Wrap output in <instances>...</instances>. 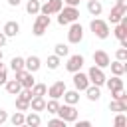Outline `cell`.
Instances as JSON below:
<instances>
[{
	"label": "cell",
	"instance_id": "obj_1",
	"mask_svg": "<svg viewBox=\"0 0 127 127\" xmlns=\"http://www.w3.org/2000/svg\"><path fill=\"white\" fill-rule=\"evenodd\" d=\"M77 18H79L77 6H62V10L58 12V24L60 26H69L71 22H77Z\"/></svg>",
	"mask_w": 127,
	"mask_h": 127
},
{
	"label": "cell",
	"instance_id": "obj_2",
	"mask_svg": "<svg viewBox=\"0 0 127 127\" xmlns=\"http://www.w3.org/2000/svg\"><path fill=\"white\" fill-rule=\"evenodd\" d=\"M89 30H91L93 36L99 38V40L109 38V24H107L105 20H101V18H93V20L89 22Z\"/></svg>",
	"mask_w": 127,
	"mask_h": 127
},
{
	"label": "cell",
	"instance_id": "obj_3",
	"mask_svg": "<svg viewBox=\"0 0 127 127\" xmlns=\"http://www.w3.org/2000/svg\"><path fill=\"white\" fill-rule=\"evenodd\" d=\"M50 16H46V14H40V16H36V22H34V28H32V34L36 36V38H42L46 32H48V28H50Z\"/></svg>",
	"mask_w": 127,
	"mask_h": 127
},
{
	"label": "cell",
	"instance_id": "obj_4",
	"mask_svg": "<svg viewBox=\"0 0 127 127\" xmlns=\"http://www.w3.org/2000/svg\"><path fill=\"white\" fill-rule=\"evenodd\" d=\"M56 115L62 117L65 123H75V119H77V109H75V105L64 103V105L58 107V113H56Z\"/></svg>",
	"mask_w": 127,
	"mask_h": 127
},
{
	"label": "cell",
	"instance_id": "obj_5",
	"mask_svg": "<svg viewBox=\"0 0 127 127\" xmlns=\"http://www.w3.org/2000/svg\"><path fill=\"white\" fill-rule=\"evenodd\" d=\"M83 40V26L77 22H71L67 28V42L69 44H79Z\"/></svg>",
	"mask_w": 127,
	"mask_h": 127
},
{
	"label": "cell",
	"instance_id": "obj_6",
	"mask_svg": "<svg viewBox=\"0 0 127 127\" xmlns=\"http://www.w3.org/2000/svg\"><path fill=\"white\" fill-rule=\"evenodd\" d=\"M87 79H89V83H93V85H103L105 83V73H103V69L101 67H97V65H91L89 67V71H87Z\"/></svg>",
	"mask_w": 127,
	"mask_h": 127
},
{
	"label": "cell",
	"instance_id": "obj_7",
	"mask_svg": "<svg viewBox=\"0 0 127 127\" xmlns=\"http://www.w3.org/2000/svg\"><path fill=\"white\" fill-rule=\"evenodd\" d=\"M64 6V0H46L42 6H40V14H46V16H52V14H58Z\"/></svg>",
	"mask_w": 127,
	"mask_h": 127
},
{
	"label": "cell",
	"instance_id": "obj_8",
	"mask_svg": "<svg viewBox=\"0 0 127 127\" xmlns=\"http://www.w3.org/2000/svg\"><path fill=\"white\" fill-rule=\"evenodd\" d=\"M83 56L81 54H73V56H69L67 58V64H65V69L69 71V73H75V71H79L81 67H83Z\"/></svg>",
	"mask_w": 127,
	"mask_h": 127
},
{
	"label": "cell",
	"instance_id": "obj_9",
	"mask_svg": "<svg viewBox=\"0 0 127 127\" xmlns=\"http://www.w3.org/2000/svg\"><path fill=\"white\" fill-rule=\"evenodd\" d=\"M14 73H16V79L22 83V87H32V85L36 83L34 73L28 71V69H18V71H14Z\"/></svg>",
	"mask_w": 127,
	"mask_h": 127
},
{
	"label": "cell",
	"instance_id": "obj_10",
	"mask_svg": "<svg viewBox=\"0 0 127 127\" xmlns=\"http://www.w3.org/2000/svg\"><path fill=\"white\" fill-rule=\"evenodd\" d=\"M65 89H67L65 83H64L62 79H58V81H54V83L48 87V93H46V95H50L52 99H62V95H64Z\"/></svg>",
	"mask_w": 127,
	"mask_h": 127
},
{
	"label": "cell",
	"instance_id": "obj_11",
	"mask_svg": "<svg viewBox=\"0 0 127 127\" xmlns=\"http://www.w3.org/2000/svg\"><path fill=\"white\" fill-rule=\"evenodd\" d=\"M109 62H111V58H109V54L105 52V50H97V52H93V64L97 65V67H109Z\"/></svg>",
	"mask_w": 127,
	"mask_h": 127
},
{
	"label": "cell",
	"instance_id": "obj_12",
	"mask_svg": "<svg viewBox=\"0 0 127 127\" xmlns=\"http://www.w3.org/2000/svg\"><path fill=\"white\" fill-rule=\"evenodd\" d=\"M89 85V79H87V73H81V69L79 71H75L73 73V87L77 89V91H85V87Z\"/></svg>",
	"mask_w": 127,
	"mask_h": 127
},
{
	"label": "cell",
	"instance_id": "obj_13",
	"mask_svg": "<svg viewBox=\"0 0 127 127\" xmlns=\"http://www.w3.org/2000/svg\"><path fill=\"white\" fill-rule=\"evenodd\" d=\"M40 67H42V60H40L38 56H28V58H24V69L36 73Z\"/></svg>",
	"mask_w": 127,
	"mask_h": 127
},
{
	"label": "cell",
	"instance_id": "obj_14",
	"mask_svg": "<svg viewBox=\"0 0 127 127\" xmlns=\"http://www.w3.org/2000/svg\"><path fill=\"white\" fill-rule=\"evenodd\" d=\"M125 14H127V6H119V4H115V6L111 8V12H109V22H111V24H117Z\"/></svg>",
	"mask_w": 127,
	"mask_h": 127
},
{
	"label": "cell",
	"instance_id": "obj_15",
	"mask_svg": "<svg viewBox=\"0 0 127 127\" xmlns=\"http://www.w3.org/2000/svg\"><path fill=\"white\" fill-rule=\"evenodd\" d=\"M2 32L6 34V38H16V36L20 34V24H18L16 20H8V22L4 24Z\"/></svg>",
	"mask_w": 127,
	"mask_h": 127
},
{
	"label": "cell",
	"instance_id": "obj_16",
	"mask_svg": "<svg viewBox=\"0 0 127 127\" xmlns=\"http://www.w3.org/2000/svg\"><path fill=\"white\" fill-rule=\"evenodd\" d=\"M85 95H87V99H89V101H99V97H101V87H99V85L89 83V85L85 87Z\"/></svg>",
	"mask_w": 127,
	"mask_h": 127
},
{
	"label": "cell",
	"instance_id": "obj_17",
	"mask_svg": "<svg viewBox=\"0 0 127 127\" xmlns=\"http://www.w3.org/2000/svg\"><path fill=\"white\" fill-rule=\"evenodd\" d=\"M103 85H107V89H109V91L123 89V79H121V75H113V77L105 79V83H103Z\"/></svg>",
	"mask_w": 127,
	"mask_h": 127
},
{
	"label": "cell",
	"instance_id": "obj_18",
	"mask_svg": "<svg viewBox=\"0 0 127 127\" xmlns=\"http://www.w3.org/2000/svg\"><path fill=\"white\" fill-rule=\"evenodd\" d=\"M64 103H69V105H75L79 101V91L77 89H65L64 91Z\"/></svg>",
	"mask_w": 127,
	"mask_h": 127
},
{
	"label": "cell",
	"instance_id": "obj_19",
	"mask_svg": "<svg viewBox=\"0 0 127 127\" xmlns=\"http://www.w3.org/2000/svg\"><path fill=\"white\" fill-rule=\"evenodd\" d=\"M109 67H111V73H113V75H123V73L127 71V64H125V62H119V60L109 62Z\"/></svg>",
	"mask_w": 127,
	"mask_h": 127
},
{
	"label": "cell",
	"instance_id": "obj_20",
	"mask_svg": "<svg viewBox=\"0 0 127 127\" xmlns=\"http://www.w3.org/2000/svg\"><path fill=\"white\" fill-rule=\"evenodd\" d=\"M4 87H6V91H8L10 95H18V91L22 89V83H20L18 79H6Z\"/></svg>",
	"mask_w": 127,
	"mask_h": 127
},
{
	"label": "cell",
	"instance_id": "obj_21",
	"mask_svg": "<svg viewBox=\"0 0 127 127\" xmlns=\"http://www.w3.org/2000/svg\"><path fill=\"white\" fill-rule=\"evenodd\" d=\"M40 123H42V117H40V113H38V111H32L30 115H26V117H24V125L38 127Z\"/></svg>",
	"mask_w": 127,
	"mask_h": 127
},
{
	"label": "cell",
	"instance_id": "obj_22",
	"mask_svg": "<svg viewBox=\"0 0 127 127\" xmlns=\"http://www.w3.org/2000/svg\"><path fill=\"white\" fill-rule=\"evenodd\" d=\"M87 12H89L91 16H99V14L103 12L101 2H99V0H87Z\"/></svg>",
	"mask_w": 127,
	"mask_h": 127
},
{
	"label": "cell",
	"instance_id": "obj_23",
	"mask_svg": "<svg viewBox=\"0 0 127 127\" xmlns=\"http://www.w3.org/2000/svg\"><path fill=\"white\" fill-rule=\"evenodd\" d=\"M30 109L32 111H46V99L44 97H32L30 99Z\"/></svg>",
	"mask_w": 127,
	"mask_h": 127
},
{
	"label": "cell",
	"instance_id": "obj_24",
	"mask_svg": "<svg viewBox=\"0 0 127 127\" xmlns=\"http://www.w3.org/2000/svg\"><path fill=\"white\" fill-rule=\"evenodd\" d=\"M109 109L115 113H125L127 111V101H119V99H111L109 101Z\"/></svg>",
	"mask_w": 127,
	"mask_h": 127
},
{
	"label": "cell",
	"instance_id": "obj_25",
	"mask_svg": "<svg viewBox=\"0 0 127 127\" xmlns=\"http://www.w3.org/2000/svg\"><path fill=\"white\" fill-rule=\"evenodd\" d=\"M30 89H32V97H44L48 93V85L46 83H34Z\"/></svg>",
	"mask_w": 127,
	"mask_h": 127
},
{
	"label": "cell",
	"instance_id": "obj_26",
	"mask_svg": "<svg viewBox=\"0 0 127 127\" xmlns=\"http://www.w3.org/2000/svg\"><path fill=\"white\" fill-rule=\"evenodd\" d=\"M40 6H42V2L40 0H28V4H26V12L28 14H40Z\"/></svg>",
	"mask_w": 127,
	"mask_h": 127
},
{
	"label": "cell",
	"instance_id": "obj_27",
	"mask_svg": "<svg viewBox=\"0 0 127 127\" xmlns=\"http://www.w3.org/2000/svg\"><path fill=\"white\" fill-rule=\"evenodd\" d=\"M24 117H26L24 111H16L12 117H8V121H10L14 127H20V125H24Z\"/></svg>",
	"mask_w": 127,
	"mask_h": 127
},
{
	"label": "cell",
	"instance_id": "obj_28",
	"mask_svg": "<svg viewBox=\"0 0 127 127\" xmlns=\"http://www.w3.org/2000/svg\"><path fill=\"white\" fill-rule=\"evenodd\" d=\"M58 107H60V101H58V99H52V97H50V101H46V111H48V113L56 115V113H58Z\"/></svg>",
	"mask_w": 127,
	"mask_h": 127
},
{
	"label": "cell",
	"instance_id": "obj_29",
	"mask_svg": "<svg viewBox=\"0 0 127 127\" xmlns=\"http://www.w3.org/2000/svg\"><path fill=\"white\" fill-rule=\"evenodd\" d=\"M54 54H56V56H60V58H65V56L69 54V48H67L65 44H56V48H54Z\"/></svg>",
	"mask_w": 127,
	"mask_h": 127
},
{
	"label": "cell",
	"instance_id": "obj_30",
	"mask_svg": "<svg viewBox=\"0 0 127 127\" xmlns=\"http://www.w3.org/2000/svg\"><path fill=\"white\" fill-rule=\"evenodd\" d=\"M60 60H62V58L56 56V54H54V56H48V62H46V64H48V69H58V67H60Z\"/></svg>",
	"mask_w": 127,
	"mask_h": 127
},
{
	"label": "cell",
	"instance_id": "obj_31",
	"mask_svg": "<svg viewBox=\"0 0 127 127\" xmlns=\"http://www.w3.org/2000/svg\"><path fill=\"white\" fill-rule=\"evenodd\" d=\"M10 67H12L14 71H18V69H24V58H20V56L12 58V60H10Z\"/></svg>",
	"mask_w": 127,
	"mask_h": 127
},
{
	"label": "cell",
	"instance_id": "obj_32",
	"mask_svg": "<svg viewBox=\"0 0 127 127\" xmlns=\"http://www.w3.org/2000/svg\"><path fill=\"white\" fill-rule=\"evenodd\" d=\"M16 109L18 111H28L30 109V101H26L22 97H16Z\"/></svg>",
	"mask_w": 127,
	"mask_h": 127
},
{
	"label": "cell",
	"instance_id": "obj_33",
	"mask_svg": "<svg viewBox=\"0 0 127 127\" xmlns=\"http://www.w3.org/2000/svg\"><path fill=\"white\" fill-rule=\"evenodd\" d=\"M6 79H8V69H6V65L0 62V85H4Z\"/></svg>",
	"mask_w": 127,
	"mask_h": 127
},
{
	"label": "cell",
	"instance_id": "obj_34",
	"mask_svg": "<svg viewBox=\"0 0 127 127\" xmlns=\"http://www.w3.org/2000/svg\"><path fill=\"white\" fill-rule=\"evenodd\" d=\"M115 58H117L119 62H127V48H119V50L115 52Z\"/></svg>",
	"mask_w": 127,
	"mask_h": 127
},
{
	"label": "cell",
	"instance_id": "obj_35",
	"mask_svg": "<svg viewBox=\"0 0 127 127\" xmlns=\"http://www.w3.org/2000/svg\"><path fill=\"white\" fill-rule=\"evenodd\" d=\"M115 127H123V125H127V117L123 115V113H117V117H115Z\"/></svg>",
	"mask_w": 127,
	"mask_h": 127
},
{
	"label": "cell",
	"instance_id": "obj_36",
	"mask_svg": "<svg viewBox=\"0 0 127 127\" xmlns=\"http://www.w3.org/2000/svg\"><path fill=\"white\" fill-rule=\"evenodd\" d=\"M48 123H50V125H60V127H65V121H64L62 117H54V119H50Z\"/></svg>",
	"mask_w": 127,
	"mask_h": 127
},
{
	"label": "cell",
	"instance_id": "obj_37",
	"mask_svg": "<svg viewBox=\"0 0 127 127\" xmlns=\"http://www.w3.org/2000/svg\"><path fill=\"white\" fill-rule=\"evenodd\" d=\"M8 121V111L6 109H0V125H4Z\"/></svg>",
	"mask_w": 127,
	"mask_h": 127
},
{
	"label": "cell",
	"instance_id": "obj_38",
	"mask_svg": "<svg viewBox=\"0 0 127 127\" xmlns=\"http://www.w3.org/2000/svg\"><path fill=\"white\" fill-rule=\"evenodd\" d=\"M75 123H77V127H89V125H91V121H87V119H85V121H77V119H75Z\"/></svg>",
	"mask_w": 127,
	"mask_h": 127
},
{
	"label": "cell",
	"instance_id": "obj_39",
	"mask_svg": "<svg viewBox=\"0 0 127 127\" xmlns=\"http://www.w3.org/2000/svg\"><path fill=\"white\" fill-rule=\"evenodd\" d=\"M6 40H8V38H6V34H4V32H0V48H4V46H6Z\"/></svg>",
	"mask_w": 127,
	"mask_h": 127
},
{
	"label": "cell",
	"instance_id": "obj_40",
	"mask_svg": "<svg viewBox=\"0 0 127 127\" xmlns=\"http://www.w3.org/2000/svg\"><path fill=\"white\" fill-rule=\"evenodd\" d=\"M6 2H8V6H12V8H16V6L22 4V0H6Z\"/></svg>",
	"mask_w": 127,
	"mask_h": 127
},
{
	"label": "cell",
	"instance_id": "obj_41",
	"mask_svg": "<svg viewBox=\"0 0 127 127\" xmlns=\"http://www.w3.org/2000/svg\"><path fill=\"white\" fill-rule=\"evenodd\" d=\"M64 2H65V6H77L81 0H64Z\"/></svg>",
	"mask_w": 127,
	"mask_h": 127
},
{
	"label": "cell",
	"instance_id": "obj_42",
	"mask_svg": "<svg viewBox=\"0 0 127 127\" xmlns=\"http://www.w3.org/2000/svg\"><path fill=\"white\" fill-rule=\"evenodd\" d=\"M117 4L119 6H127V0H117Z\"/></svg>",
	"mask_w": 127,
	"mask_h": 127
},
{
	"label": "cell",
	"instance_id": "obj_43",
	"mask_svg": "<svg viewBox=\"0 0 127 127\" xmlns=\"http://www.w3.org/2000/svg\"><path fill=\"white\" fill-rule=\"evenodd\" d=\"M2 58H4V52H2V48H0V62H2Z\"/></svg>",
	"mask_w": 127,
	"mask_h": 127
},
{
	"label": "cell",
	"instance_id": "obj_44",
	"mask_svg": "<svg viewBox=\"0 0 127 127\" xmlns=\"http://www.w3.org/2000/svg\"><path fill=\"white\" fill-rule=\"evenodd\" d=\"M40 2H46V0H40Z\"/></svg>",
	"mask_w": 127,
	"mask_h": 127
}]
</instances>
